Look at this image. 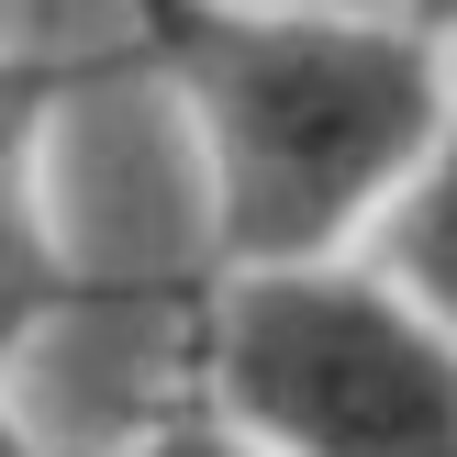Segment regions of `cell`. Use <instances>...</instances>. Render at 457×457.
Wrapping results in <instances>:
<instances>
[{
	"instance_id": "1",
	"label": "cell",
	"mask_w": 457,
	"mask_h": 457,
	"mask_svg": "<svg viewBox=\"0 0 457 457\" xmlns=\"http://www.w3.org/2000/svg\"><path fill=\"white\" fill-rule=\"evenodd\" d=\"M156 56L190 89L223 268L335 257L357 223H379L413 190V168L457 123L436 22L179 0L156 12Z\"/></svg>"
},
{
	"instance_id": "6",
	"label": "cell",
	"mask_w": 457,
	"mask_h": 457,
	"mask_svg": "<svg viewBox=\"0 0 457 457\" xmlns=\"http://www.w3.org/2000/svg\"><path fill=\"white\" fill-rule=\"evenodd\" d=\"M0 457H45L34 436H22V413H12V402H0Z\"/></svg>"
},
{
	"instance_id": "5",
	"label": "cell",
	"mask_w": 457,
	"mask_h": 457,
	"mask_svg": "<svg viewBox=\"0 0 457 457\" xmlns=\"http://www.w3.org/2000/svg\"><path fill=\"white\" fill-rule=\"evenodd\" d=\"M101 457H279L268 436H245L235 413H190V424H156V436H134V446H101Z\"/></svg>"
},
{
	"instance_id": "4",
	"label": "cell",
	"mask_w": 457,
	"mask_h": 457,
	"mask_svg": "<svg viewBox=\"0 0 457 457\" xmlns=\"http://www.w3.org/2000/svg\"><path fill=\"white\" fill-rule=\"evenodd\" d=\"M379 268H391L402 290H424V302L446 312V335H457V123L413 168V190L379 212Z\"/></svg>"
},
{
	"instance_id": "7",
	"label": "cell",
	"mask_w": 457,
	"mask_h": 457,
	"mask_svg": "<svg viewBox=\"0 0 457 457\" xmlns=\"http://www.w3.org/2000/svg\"><path fill=\"white\" fill-rule=\"evenodd\" d=\"M413 22H436V34H457V0H413Z\"/></svg>"
},
{
	"instance_id": "3",
	"label": "cell",
	"mask_w": 457,
	"mask_h": 457,
	"mask_svg": "<svg viewBox=\"0 0 457 457\" xmlns=\"http://www.w3.org/2000/svg\"><path fill=\"white\" fill-rule=\"evenodd\" d=\"M45 112H56V79H45V67H22V56H0V357H12L22 335H45L67 302H89V279L56 257L45 179H34Z\"/></svg>"
},
{
	"instance_id": "2",
	"label": "cell",
	"mask_w": 457,
	"mask_h": 457,
	"mask_svg": "<svg viewBox=\"0 0 457 457\" xmlns=\"http://www.w3.org/2000/svg\"><path fill=\"white\" fill-rule=\"evenodd\" d=\"M201 379L279 457H457V335L391 268H223L201 312Z\"/></svg>"
}]
</instances>
